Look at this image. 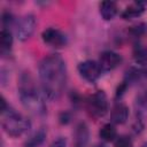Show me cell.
I'll return each instance as SVG.
<instances>
[{
  "mask_svg": "<svg viewBox=\"0 0 147 147\" xmlns=\"http://www.w3.org/2000/svg\"><path fill=\"white\" fill-rule=\"evenodd\" d=\"M39 79L44 95L48 100L61 96L67 83L65 62L59 54H51L39 63Z\"/></svg>",
  "mask_w": 147,
  "mask_h": 147,
  "instance_id": "obj_1",
  "label": "cell"
},
{
  "mask_svg": "<svg viewBox=\"0 0 147 147\" xmlns=\"http://www.w3.org/2000/svg\"><path fill=\"white\" fill-rule=\"evenodd\" d=\"M18 95L23 107L29 113L37 116L46 114V103L29 71L22 72L18 78Z\"/></svg>",
  "mask_w": 147,
  "mask_h": 147,
  "instance_id": "obj_2",
  "label": "cell"
},
{
  "mask_svg": "<svg viewBox=\"0 0 147 147\" xmlns=\"http://www.w3.org/2000/svg\"><path fill=\"white\" fill-rule=\"evenodd\" d=\"M0 110H1V125L3 131L8 136L14 138L20 137L30 129L31 126L30 121L25 116L16 111L14 108H11L7 103L5 96H1Z\"/></svg>",
  "mask_w": 147,
  "mask_h": 147,
  "instance_id": "obj_3",
  "label": "cell"
},
{
  "mask_svg": "<svg viewBox=\"0 0 147 147\" xmlns=\"http://www.w3.org/2000/svg\"><path fill=\"white\" fill-rule=\"evenodd\" d=\"M108 98L103 91H96L85 100V108L88 115L95 119L103 117L108 113Z\"/></svg>",
  "mask_w": 147,
  "mask_h": 147,
  "instance_id": "obj_4",
  "label": "cell"
},
{
  "mask_svg": "<svg viewBox=\"0 0 147 147\" xmlns=\"http://www.w3.org/2000/svg\"><path fill=\"white\" fill-rule=\"evenodd\" d=\"M77 70L79 76L88 83H95L100 78L102 72V69L99 62L94 60H86L80 62L77 67Z\"/></svg>",
  "mask_w": 147,
  "mask_h": 147,
  "instance_id": "obj_5",
  "label": "cell"
},
{
  "mask_svg": "<svg viewBox=\"0 0 147 147\" xmlns=\"http://www.w3.org/2000/svg\"><path fill=\"white\" fill-rule=\"evenodd\" d=\"M36 17L32 14H26L24 15L17 23L16 25V36L21 41H26L29 40L36 29Z\"/></svg>",
  "mask_w": 147,
  "mask_h": 147,
  "instance_id": "obj_6",
  "label": "cell"
},
{
  "mask_svg": "<svg viewBox=\"0 0 147 147\" xmlns=\"http://www.w3.org/2000/svg\"><path fill=\"white\" fill-rule=\"evenodd\" d=\"M41 39L46 45H49L54 48L65 47L68 44V38L65 33L56 28H47L41 32Z\"/></svg>",
  "mask_w": 147,
  "mask_h": 147,
  "instance_id": "obj_7",
  "label": "cell"
},
{
  "mask_svg": "<svg viewBox=\"0 0 147 147\" xmlns=\"http://www.w3.org/2000/svg\"><path fill=\"white\" fill-rule=\"evenodd\" d=\"M122 61H123L122 56L114 51H105L100 54V57H99V64L102 71L114 70L122 63Z\"/></svg>",
  "mask_w": 147,
  "mask_h": 147,
  "instance_id": "obj_8",
  "label": "cell"
},
{
  "mask_svg": "<svg viewBox=\"0 0 147 147\" xmlns=\"http://www.w3.org/2000/svg\"><path fill=\"white\" fill-rule=\"evenodd\" d=\"M90 129L85 122H79L74 130V147H87Z\"/></svg>",
  "mask_w": 147,
  "mask_h": 147,
  "instance_id": "obj_9",
  "label": "cell"
},
{
  "mask_svg": "<svg viewBox=\"0 0 147 147\" xmlns=\"http://www.w3.org/2000/svg\"><path fill=\"white\" fill-rule=\"evenodd\" d=\"M129 118V107L123 102H116L110 111V121L113 124H124Z\"/></svg>",
  "mask_w": 147,
  "mask_h": 147,
  "instance_id": "obj_10",
  "label": "cell"
},
{
  "mask_svg": "<svg viewBox=\"0 0 147 147\" xmlns=\"http://www.w3.org/2000/svg\"><path fill=\"white\" fill-rule=\"evenodd\" d=\"M146 8H147V1H136L131 5H129L121 13V17L123 20H131V18L139 17L140 15L144 14Z\"/></svg>",
  "mask_w": 147,
  "mask_h": 147,
  "instance_id": "obj_11",
  "label": "cell"
},
{
  "mask_svg": "<svg viewBox=\"0 0 147 147\" xmlns=\"http://www.w3.org/2000/svg\"><path fill=\"white\" fill-rule=\"evenodd\" d=\"M147 78V64L139 67H131L125 72V82L127 84L138 83Z\"/></svg>",
  "mask_w": 147,
  "mask_h": 147,
  "instance_id": "obj_12",
  "label": "cell"
},
{
  "mask_svg": "<svg viewBox=\"0 0 147 147\" xmlns=\"http://www.w3.org/2000/svg\"><path fill=\"white\" fill-rule=\"evenodd\" d=\"M117 3L115 1H102L99 5V11L105 21H111L117 14Z\"/></svg>",
  "mask_w": 147,
  "mask_h": 147,
  "instance_id": "obj_13",
  "label": "cell"
},
{
  "mask_svg": "<svg viewBox=\"0 0 147 147\" xmlns=\"http://www.w3.org/2000/svg\"><path fill=\"white\" fill-rule=\"evenodd\" d=\"M13 34L8 29H1L0 31V46H1V55H9L13 47Z\"/></svg>",
  "mask_w": 147,
  "mask_h": 147,
  "instance_id": "obj_14",
  "label": "cell"
},
{
  "mask_svg": "<svg viewBox=\"0 0 147 147\" xmlns=\"http://www.w3.org/2000/svg\"><path fill=\"white\" fill-rule=\"evenodd\" d=\"M46 136H47V133H46V130L44 127L37 130L33 134H31L25 140L24 147H40L44 144V141L46 139Z\"/></svg>",
  "mask_w": 147,
  "mask_h": 147,
  "instance_id": "obj_15",
  "label": "cell"
},
{
  "mask_svg": "<svg viewBox=\"0 0 147 147\" xmlns=\"http://www.w3.org/2000/svg\"><path fill=\"white\" fill-rule=\"evenodd\" d=\"M99 136H100L101 140H103L106 142L115 141V139L117 138L116 127L114 126L113 123H106V124H103L101 126V129L99 131Z\"/></svg>",
  "mask_w": 147,
  "mask_h": 147,
  "instance_id": "obj_16",
  "label": "cell"
},
{
  "mask_svg": "<svg viewBox=\"0 0 147 147\" xmlns=\"http://www.w3.org/2000/svg\"><path fill=\"white\" fill-rule=\"evenodd\" d=\"M133 57L139 65L147 64V46L142 44H136L133 47Z\"/></svg>",
  "mask_w": 147,
  "mask_h": 147,
  "instance_id": "obj_17",
  "label": "cell"
},
{
  "mask_svg": "<svg viewBox=\"0 0 147 147\" xmlns=\"http://www.w3.org/2000/svg\"><path fill=\"white\" fill-rule=\"evenodd\" d=\"M129 34L133 38H140L142 36H145L147 33V23H139V24H136L133 26H130L129 30H127Z\"/></svg>",
  "mask_w": 147,
  "mask_h": 147,
  "instance_id": "obj_18",
  "label": "cell"
},
{
  "mask_svg": "<svg viewBox=\"0 0 147 147\" xmlns=\"http://www.w3.org/2000/svg\"><path fill=\"white\" fill-rule=\"evenodd\" d=\"M1 22H2V29H8L9 30V28L15 22V17L10 11L5 10V11H2V15H1Z\"/></svg>",
  "mask_w": 147,
  "mask_h": 147,
  "instance_id": "obj_19",
  "label": "cell"
},
{
  "mask_svg": "<svg viewBox=\"0 0 147 147\" xmlns=\"http://www.w3.org/2000/svg\"><path fill=\"white\" fill-rule=\"evenodd\" d=\"M115 147H133V141L129 136H119L114 141Z\"/></svg>",
  "mask_w": 147,
  "mask_h": 147,
  "instance_id": "obj_20",
  "label": "cell"
},
{
  "mask_svg": "<svg viewBox=\"0 0 147 147\" xmlns=\"http://www.w3.org/2000/svg\"><path fill=\"white\" fill-rule=\"evenodd\" d=\"M59 121L61 124H68L71 121V114L68 111H62L59 116Z\"/></svg>",
  "mask_w": 147,
  "mask_h": 147,
  "instance_id": "obj_21",
  "label": "cell"
},
{
  "mask_svg": "<svg viewBox=\"0 0 147 147\" xmlns=\"http://www.w3.org/2000/svg\"><path fill=\"white\" fill-rule=\"evenodd\" d=\"M127 86H129V84H127L125 80H123L122 84H121V85L117 87V90H116V98H121V96L124 94V92L126 91Z\"/></svg>",
  "mask_w": 147,
  "mask_h": 147,
  "instance_id": "obj_22",
  "label": "cell"
},
{
  "mask_svg": "<svg viewBox=\"0 0 147 147\" xmlns=\"http://www.w3.org/2000/svg\"><path fill=\"white\" fill-rule=\"evenodd\" d=\"M49 147H67V141H65L64 138L59 137L57 139H55V140L51 144Z\"/></svg>",
  "mask_w": 147,
  "mask_h": 147,
  "instance_id": "obj_23",
  "label": "cell"
},
{
  "mask_svg": "<svg viewBox=\"0 0 147 147\" xmlns=\"http://www.w3.org/2000/svg\"><path fill=\"white\" fill-rule=\"evenodd\" d=\"M93 147H107L105 144H102V142H99V144H95Z\"/></svg>",
  "mask_w": 147,
  "mask_h": 147,
  "instance_id": "obj_24",
  "label": "cell"
},
{
  "mask_svg": "<svg viewBox=\"0 0 147 147\" xmlns=\"http://www.w3.org/2000/svg\"><path fill=\"white\" fill-rule=\"evenodd\" d=\"M141 147H147V142H146V144H144V145H142Z\"/></svg>",
  "mask_w": 147,
  "mask_h": 147,
  "instance_id": "obj_25",
  "label": "cell"
}]
</instances>
